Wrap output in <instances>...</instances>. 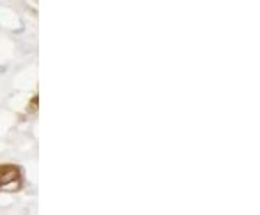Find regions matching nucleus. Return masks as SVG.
Returning <instances> with one entry per match:
<instances>
[{
    "label": "nucleus",
    "mask_w": 260,
    "mask_h": 215,
    "mask_svg": "<svg viewBox=\"0 0 260 215\" xmlns=\"http://www.w3.org/2000/svg\"><path fill=\"white\" fill-rule=\"evenodd\" d=\"M19 173L18 169L15 168H5L0 170V185L6 184V182H10L13 179H18Z\"/></svg>",
    "instance_id": "obj_1"
},
{
    "label": "nucleus",
    "mask_w": 260,
    "mask_h": 215,
    "mask_svg": "<svg viewBox=\"0 0 260 215\" xmlns=\"http://www.w3.org/2000/svg\"><path fill=\"white\" fill-rule=\"evenodd\" d=\"M20 181L18 179H13V181H10V182H6V184H3V185H0V191H3V192H10V194H13V192H18L19 189H20Z\"/></svg>",
    "instance_id": "obj_2"
}]
</instances>
